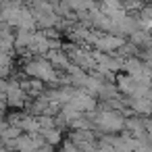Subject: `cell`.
<instances>
[{
    "label": "cell",
    "instance_id": "obj_1",
    "mask_svg": "<svg viewBox=\"0 0 152 152\" xmlns=\"http://www.w3.org/2000/svg\"><path fill=\"white\" fill-rule=\"evenodd\" d=\"M23 73L29 77V79H36V81H42V83H54L61 79L58 71L44 58V56H34L29 58L25 65H23Z\"/></svg>",
    "mask_w": 152,
    "mask_h": 152
},
{
    "label": "cell",
    "instance_id": "obj_2",
    "mask_svg": "<svg viewBox=\"0 0 152 152\" xmlns=\"http://www.w3.org/2000/svg\"><path fill=\"white\" fill-rule=\"evenodd\" d=\"M94 127H98L100 131L104 133H119L125 129V117L123 113L119 110H113V108H100V110H94L90 115Z\"/></svg>",
    "mask_w": 152,
    "mask_h": 152
},
{
    "label": "cell",
    "instance_id": "obj_3",
    "mask_svg": "<svg viewBox=\"0 0 152 152\" xmlns=\"http://www.w3.org/2000/svg\"><path fill=\"white\" fill-rule=\"evenodd\" d=\"M123 46H125V38L115 34H100L98 42L94 44L96 52H102V54H113L115 50H121Z\"/></svg>",
    "mask_w": 152,
    "mask_h": 152
},
{
    "label": "cell",
    "instance_id": "obj_4",
    "mask_svg": "<svg viewBox=\"0 0 152 152\" xmlns=\"http://www.w3.org/2000/svg\"><path fill=\"white\" fill-rule=\"evenodd\" d=\"M40 135L46 140L48 146H56V144L63 142V129H58V127H52V129H48V131H44V133H40Z\"/></svg>",
    "mask_w": 152,
    "mask_h": 152
}]
</instances>
